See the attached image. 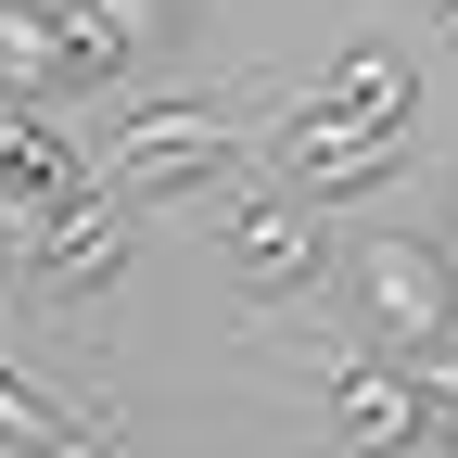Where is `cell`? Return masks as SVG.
I'll list each match as a JSON object with an SVG mask.
<instances>
[{
  "instance_id": "1",
  "label": "cell",
  "mask_w": 458,
  "mask_h": 458,
  "mask_svg": "<svg viewBox=\"0 0 458 458\" xmlns=\"http://www.w3.org/2000/svg\"><path fill=\"white\" fill-rule=\"evenodd\" d=\"M344 280H357V306H369V331H382V357H433V344L458 331V267H445V242L369 229V242L344 255Z\"/></svg>"
},
{
  "instance_id": "2",
  "label": "cell",
  "mask_w": 458,
  "mask_h": 458,
  "mask_svg": "<svg viewBox=\"0 0 458 458\" xmlns=\"http://www.w3.org/2000/svg\"><path fill=\"white\" fill-rule=\"evenodd\" d=\"M255 165L280 191H306V204H357L382 179H408V128H318V114H280V128L255 140Z\"/></svg>"
},
{
  "instance_id": "3",
  "label": "cell",
  "mask_w": 458,
  "mask_h": 458,
  "mask_svg": "<svg viewBox=\"0 0 458 458\" xmlns=\"http://www.w3.org/2000/svg\"><path fill=\"white\" fill-rule=\"evenodd\" d=\"M216 255L242 293H306L318 280V229H306V191H255V204H229L216 216Z\"/></svg>"
},
{
  "instance_id": "4",
  "label": "cell",
  "mask_w": 458,
  "mask_h": 458,
  "mask_svg": "<svg viewBox=\"0 0 458 458\" xmlns=\"http://www.w3.org/2000/svg\"><path fill=\"white\" fill-rule=\"evenodd\" d=\"M26 255H38V293H102V280L128 267V191H102V179H89V191L26 242Z\"/></svg>"
},
{
  "instance_id": "5",
  "label": "cell",
  "mask_w": 458,
  "mask_h": 458,
  "mask_svg": "<svg viewBox=\"0 0 458 458\" xmlns=\"http://www.w3.org/2000/svg\"><path fill=\"white\" fill-rule=\"evenodd\" d=\"M408 102H420V64H408L394 38H357L293 114H318V128H408Z\"/></svg>"
},
{
  "instance_id": "6",
  "label": "cell",
  "mask_w": 458,
  "mask_h": 458,
  "mask_svg": "<svg viewBox=\"0 0 458 458\" xmlns=\"http://www.w3.org/2000/svg\"><path fill=\"white\" fill-rule=\"evenodd\" d=\"M331 420L357 433V445H408V433H420V369H408V357H357V369H331Z\"/></svg>"
},
{
  "instance_id": "7",
  "label": "cell",
  "mask_w": 458,
  "mask_h": 458,
  "mask_svg": "<svg viewBox=\"0 0 458 458\" xmlns=\"http://www.w3.org/2000/svg\"><path fill=\"white\" fill-rule=\"evenodd\" d=\"M0 89L64 102V0H0Z\"/></svg>"
},
{
  "instance_id": "8",
  "label": "cell",
  "mask_w": 458,
  "mask_h": 458,
  "mask_svg": "<svg viewBox=\"0 0 458 458\" xmlns=\"http://www.w3.org/2000/svg\"><path fill=\"white\" fill-rule=\"evenodd\" d=\"M0 445H64V458H89L102 420H89V408H51V394H38L13 357H0Z\"/></svg>"
},
{
  "instance_id": "9",
  "label": "cell",
  "mask_w": 458,
  "mask_h": 458,
  "mask_svg": "<svg viewBox=\"0 0 458 458\" xmlns=\"http://www.w3.org/2000/svg\"><path fill=\"white\" fill-rule=\"evenodd\" d=\"M140 64V38L114 26V0H64V89H114Z\"/></svg>"
},
{
  "instance_id": "10",
  "label": "cell",
  "mask_w": 458,
  "mask_h": 458,
  "mask_svg": "<svg viewBox=\"0 0 458 458\" xmlns=\"http://www.w3.org/2000/svg\"><path fill=\"white\" fill-rule=\"evenodd\" d=\"M408 369H420V433H445V445H458V357L433 344V357H408Z\"/></svg>"
},
{
  "instance_id": "11",
  "label": "cell",
  "mask_w": 458,
  "mask_h": 458,
  "mask_svg": "<svg viewBox=\"0 0 458 458\" xmlns=\"http://www.w3.org/2000/svg\"><path fill=\"white\" fill-rule=\"evenodd\" d=\"M179 13H191V0H114V26H128L140 51H165V38H179Z\"/></svg>"
},
{
  "instance_id": "12",
  "label": "cell",
  "mask_w": 458,
  "mask_h": 458,
  "mask_svg": "<svg viewBox=\"0 0 458 458\" xmlns=\"http://www.w3.org/2000/svg\"><path fill=\"white\" fill-rule=\"evenodd\" d=\"M445 267H458V204H445Z\"/></svg>"
}]
</instances>
